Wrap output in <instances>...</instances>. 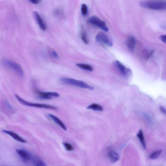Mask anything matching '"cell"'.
<instances>
[{
	"label": "cell",
	"mask_w": 166,
	"mask_h": 166,
	"mask_svg": "<svg viewBox=\"0 0 166 166\" xmlns=\"http://www.w3.org/2000/svg\"><path fill=\"white\" fill-rule=\"evenodd\" d=\"M140 5L144 8L153 10H166V1H142Z\"/></svg>",
	"instance_id": "6da1fadb"
},
{
	"label": "cell",
	"mask_w": 166,
	"mask_h": 166,
	"mask_svg": "<svg viewBox=\"0 0 166 166\" xmlns=\"http://www.w3.org/2000/svg\"><path fill=\"white\" fill-rule=\"evenodd\" d=\"M60 81L62 84L65 85H72L90 90H93L94 89L93 87L84 82L72 78L62 77L60 78Z\"/></svg>",
	"instance_id": "7a4b0ae2"
},
{
	"label": "cell",
	"mask_w": 166,
	"mask_h": 166,
	"mask_svg": "<svg viewBox=\"0 0 166 166\" xmlns=\"http://www.w3.org/2000/svg\"><path fill=\"white\" fill-rule=\"evenodd\" d=\"M3 64L7 68L13 71L21 77L24 76V73L22 67L18 63L7 59H4Z\"/></svg>",
	"instance_id": "3957f363"
},
{
	"label": "cell",
	"mask_w": 166,
	"mask_h": 166,
	"mask_svg": "<svg viewBox=\"0 0 166 166\" xmlns=\"http://www.w3.org/2000/svg\"><path fill=\"white\" fill-rule=\"evenodd\" d=\"M15 97L16 98L17 100L20 102L22 104L29 106L33 107L43 108L46 109H49L53 110H56L57 108L54 106L50 105H46L45 104L33 103L32 102H30L23 99L22 98L19 97L17 94L15 95Z\"/></svg>",
	"instance_id": "277c9868"
},
{
	"label": "cell",
	"mask_w": 166,
	"mask_h": 166,
	"mask_svg": "<svg viewBox=\"0 0 166 166\" xmlns=\"http://www.w3.org/2000/svg\"><path fill=\"white\" fill-rule=\"evenodd\" d=\"M16 152L24 162L32 164L35 155H33L24 149H17Z\"/></svg>",
	"instance_id": "5b68a950"
},
{
	"label": "cell",
	"mask_w": 166,
	"mask_h": 166,
	"mask_svg": "<svg viewBox=\"0 0 166 166\" xmlns=\"http://www.w3.org/2000/svg\"><path fill=\"white\" fill-rule=\"evenodd\" d=\"M88 22L90 24L99 28L106 32H108L109 30L105 22L96 16H93L89 18Z\"/></svg>",
	"instance_id": "8992f818"
},
{
	"label": "cell",
	"mask_w": 166,
	"mask_h": 166,
	"mask_svg": "<svg viewBox=\"0 0 166 166\" xmlns=\"http://www.w3.org/2000/svg\"><path fill=\"white\" fill-rule=\"evenodd\" d=\"M113 64L122 76L126 78H128L129 77L131 74V70L126 68L119 61H114L113 63Z\"/></svg>",
	"instance_id": "52a82bcc"
},
{
	"label": "cell",
	"mask_w": 166,
	"mask_h": 166,
	"mask_svg": "<svg viewBox=\"0 0 166 166\" xmlns=\"http://www.w3.org/2000/svg\"><path fill=\"white\" fill-rule=\"evenodd\" d=\"M96 39L97 42L104 43L109 47H112L113 46L112 39L103 32L99 33L96 35Z\"/></svg>",
	"instance_id": "ba28073f"
},
{
	"label": "cell",
	"mask_w": 166,
	"mask_h": 166,
	"mask_svg": "<svg viewBox=\"0 0 166 166\" xmlns=\"http://www.w3.org/2000/svg\"><path fill=\"white\" fill-rule=\"evenodd\" d=\"M35 92L38 95V97L41 99L49 100L54 97H58L59 94L54 92H42L36 91Z\"/></svg>",
	"instance_id": "9c48e42d"
},
{
	"label": "cell",
	"mask_w": 166,
	"mask_h": 166,
	"mask_svg": "<svg viewBox=\"0 0 166 166\" xmlns=\"http://www.w3.org/2000/svg\"><path fill=\"white\" fill-rule=\"evenodd\" d=\"M34 16L37 24L41 30L45 31L46 29V26L40 14L37 11H34Z\"/></svg>",
	"instance_id": "30bf717a"
},
{
	"label": "cell",
	"mask_w": 166,
	"mask_h": 166,
	"mask_svg": "<svg viewBox=\"0 0 166 166\" xmlns=\"http://www.w3.org/2000/svg\"><path fill=\"white\" fill-rule=\"evenodd\" d=\"M2 132L4 133H6L9 136H11L15 140L20 142L22 143H27L26 140L23 139L20 136H19L18 134L13 132L9 131V130H3Z\"/></svg>",
	"instance_id": "8fae6325"
},
{
	"label": "cell",
	"mask_w": 166,
	"mask_h": 166,
	"mask_svg": "<svg viewBox=\"0 0 166 166\" xmlns=\"http://www.w3.org/2000/svg\"><path fill=\"white\" fill-rule=\"evenodd\" d=\"M136 40L135 37L132 35H130L127 38L126 41V46L131 51H133L135 46Z\"/></svg>",
	"instance_id": "7c38bea8"
},
{
	"label": "cell",
	"mask_w": 166,
	"mask_h": 166,
	"mask_svg": "<svg viewBox=\"0 0 166 166\" xmlns=\"http://www.w3.org/2000/svg\"><path fill=\"white\" fill-rule=\"evenodd\" d=\"M47 116L53 120L55 123L60 126L63 129L66 130L67 128L64 123L57 117L50 114H47Z\"/></svg>",
	"instance_id": "4fadbf2b"
},
{
	"label": "cell",
	"mask_w": 166,
	"mask_h": 166,
	"mask_svg": "<svg viewBox=\"0 0 166 166\" xmlns=\"http://www.w3.org/2000/svg\"><path fill=\"white\" fill-rule=\"evenodd\" d=\"M109 159L112 162H116L120 159V156L118 154L114 151H111L108 153Z\"/></svg>",
	"instance_id": "5bb4252c"
},
{
	"label": "cell",
	"mask_w": 166,
	"mask_h": 166,
	"mask_svg": "<svg viewBox=\"0 0 166 166\" xmlns=\"http://www.w3.org/2000/svg\"><path fill=\"white\" fill-rule=\"evenodd\" d=\"M32 164L34 165L37 166H45L46 165L45 162L41 158L36 156H34Z\"/></svg>",
	"instance_id": "9a60e30c"
},
{
	"label": "cell",
	"mask_w": 166,
	"mask_h": 166,
	"mask_svg": "<svg viewBox=\"0 0 166 166\" xmlns=\"http://www.w3.org/2000/svg\"><path fill=\"white\" fill-rule=\"evenodd\" d=\"M137 136L142 145H143V147L144 149H145L146 148V145L143 130L141 129L139 132L137 134Z\"/></svg>",
	"instance_id": "2e32d148"
},
{
	"label": "cell",
	"mask_w": 166,
	"mask_h": 166,
	"mask_svg": "<svg viewBox=\"0 0 166 166\" xmlns=\"http://www.w3.org/2000/svg\"><path fill=\"white\" fill-rule=\"evenodd\" d=\"M87 108L99 111H102L103 110V108L101 105L96 104H93L90 105Z\"/></svg>",
	"instance_id": "e0dca14e"
},
{
	"label": "cell",
	"mask_w": 166,
	"mask_h": 166,
	"mask_svg": "<svg viewBox=\"0 0 166 166\" xmlns=\"http://www.w3.org/2000/svg\"><path fill=\"white\" fill-rule=\"evenodd\" d=\"M76 65L82 69L84 70L90 72H92L93 70V67L88 64H77Z\"/></svg>",
	"instance_id": "ac0fdd59"
},
{
	"label": "cell",
	"mask_w": 166,
	"mask_h": 166,
	"mask_svg": "<svg viewBox=\"0 0 166 166\" xmlns=\"http://www.w3.org/2000/svg\"><path fill=\"white\" fill-rule=\"evenodd\" d=\"M81 37L82 40L85 44H87L89 43V40L86 31L82 30L81 33Z\"/></svg>",
	"instance_id": "d6986e66"
},
{
	"label": "cell",
	"mask_w": 166,
	"mask_h": 166,
	"mask_svg": "<svg viewBox=\"0 0 166 166\" xmlns=\"http://www.w3.org/2000/svg\"><path fill=\"white\" fill-rule=\"evenodd\" d=\"M162 152L161 150H157V151H154L149 156L150 159L152 160H155L157 159L161 155Z\"/></svg>",
	"instance_id": "ffe728a7"
},
{
	"label": "cell",
	"mask_w": 166,
	"mask_h": 166,
	"mask_svg": "<svg viewBox=\"0 0 166 166\" xmlns=\"http://www.w3.org/2000/svg\"><path fill=\"white\" fill-rule=\"evenodd\" d=\"M153 53V51L145 50L143 53V56L146 60H147L151 57Z\"/></svg>",
	"instance_id": "44dd1931"
},
{
	"label": "cell",
	"mask_w": 166,
	"mask_h": 166,
	"mask_svg": "<svg viewBox=\"0 0 166 166\" xmlns=\"http://www.w3.org/2000/svg\"><path fill=\"white\" fill-rule=\"evenodd\" d=\"M88 7L85 4H83L81 6V12L83 15L86 16L88 13Z\"/></svg>",
	"instance_id": "7402d4cb"
},
{
	"label": "cell",
	"mask_w": 166,
	"mask_h": 166,
	"mask_svg": "<svg viewBox=\"0 0 166 166\" xmlns=\"http://www.w3.org/2000/svg\"><path fill=\"white\" fill-rule=\"evenodd\" d=\"M63 144L64 146L65 149L68 151H71L74 150L72 145L69 143H63Z\"/></svg>",
	"instance_id": "603a6c76"
},
{
	"label": "cell",
	"mask_w": 166,
	"mask_h": 166,
	"mask_svg": "<svg viewBox=\"0 0 166 166\" xmlns=\"http://www.w3.org/2000/svg\"><path fill=\"white\" fill-rule=\"evenodd\" d=\"M159 39L162 41L166 43V34L161 35L159 37Z\"/></svg>",
	"instance_id": "cb8c5ba5"
},
{
	"label": "cell",
	"mask_w": 166,
	"mask_h": 166,
	"mask_svg": "<svg viewBox=\"0 0 166 166\" xmlns=\"http://www.w3.org/2000/svg\"><path fill=\"white\" fill-rule=\"evenodd\" d=\"M51 54L54 58H58V55L56 51L55 50L52 51Z\"/></svg>",
	"instance_id": "d4e9b609"
},
{
	"label": "cell",
	"mask_w": 166,
	"mask_h": 166,
	"mask_svg": "<svg viewBox=\"0 0 166 166\" xmlns=\"http://www.w3.org/2000/svg\"><path fill=\"white\" fill-rule=\"evenodd\" d=\"M29 1L31 3L34 4H37L40 2V0H29Z\"/></svg>",
	"instance_id": "484cf974"
},
{
	"label": "cell",
	"mask_w": 166,
	"mask_h": 166,
	"mask_svg": "<svg viewBox=\"0 0 166 166\" xmlns=\"http://www.w3.org/2000/svg\"><path fill=\"white\" fill-rule=\"evenodd\" d=\"M160 109L162 113L164 114H165V115H166V109L163 106H160Z\"/></svg>",
	"instance_id": "4316f807"
}]
</instances>
